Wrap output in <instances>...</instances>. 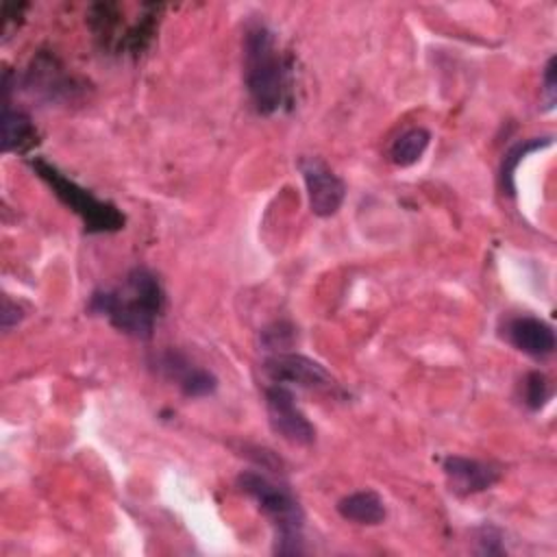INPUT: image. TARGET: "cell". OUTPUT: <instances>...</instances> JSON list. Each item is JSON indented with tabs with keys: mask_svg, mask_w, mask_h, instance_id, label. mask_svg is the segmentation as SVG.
I'll use <instances>...</instances> for the list:
<instances>
[{
	"mask_svg": "<svg viewBox=\"0 0 557 557\" xmlns=\"http://www.w3.org/2000/svg\"><path fill=\"white\" fill-rule=\"evenodd\" d=\"M165 294L159 278L148 268H133L117 289H98L87 302V311L109 320L113 329L135 339H150Z\"/></svg>",
	"mask_w": 557,
	"mask_h": 557,
	"instance_id": "1",
	"label": "cell"
},
{
	"mask_svg": "<svg viewBox=\"0 0 557 557\" xmlns=\"http://www.w3.org/2000/svg\"><path fill=\"white\" fill-rule=\"evenodd\" d=\"M244 81L257 113L272 115L281 109L287 91V65L274 33L263 22H252L244 30Z\"/></svg>",
	"mask_w": 557,
	"mask_h": 557,
	"instance_id": "2",
	"label": "cell"
},
{
	"mask_svg": "<svg viewBox=\"0 0 557 557\" xmlns=\"http://www.w3.org/2000/svg\"><path fill=\"white\" fill-rule=\"evenodd\" d=\"M237 487L250 496L259 511L274 527V553L276 555H300L302 546V527L305 513L296 496L283 483L265 476L257 470H244L237 476Z\"/></svg>",
	"mask_w": 557,
	"mask_h": 557,
	"instance_id": "3",
	"label": "cell"
},
{
	"mask_svg": "<svg viewBox=\"0 0 557 557\" xmlns=\"http://www.w3.org/2000/svg\"><path fill=\"white\" fill-rule=\"evenodd\" d=\"M30 168L52 189V194L83 220L87 233H115L124 228V215L115 205L100 200L46 159H33Z\"/></svg>",
	"mask_w": 557,
	"mask_h": 557,
	"instance_id": "4",
	"label": "cell"
},
{
	"mask_svg": "<svg viewBox=\"0 0 557 557\" xmlns=\"http://www.w3.org/2000/svg\"><path fill=\"white\" fill-rule=\"evenodd\" d=\"M265 409L270 426L285 442L296 446H309L315 440V429L307 416L298 409L294 394L285 385L272 383L265 389Z\"/></svg>",
	"mask_w": 557,
	"mask_h": 557,
	"instance_id": "5",
	"label": "cell"
},
{
	"mask_svg": "<svg viewBox=\"0 0 557 557\" xmlns=\"http://www.w3.org/2000/svg\"><path fill=\"white\" fill-rule=\"evenodd\" d=\"M298 168L307 187L311 213L318 218H331L337 213L346 196L344 181L318 157H302Z\"/></svg>",
	"mask_w": 557,
	"mask_h": 557,
	"instance_id": "6",
	"label": "cell"
},
{
	"mask_svg": "<svg viewBox=\"0 0 557 557\" xmlns=\"http://www.w3.org/2000/svg\"><path fill=\"white\" fill-rule=\"evenodd\" d=\"M261 370L276 385L292 383L309 389H331L335 385L322 363L298 352H274L263 361Z\"/></svg>",
	"mask_w": 557,
	"mask_h": 557,
	"instance_id": "7",
	"label": "cell"
},
{
	"mask_svg": "<svg viewBox=\"0 0 557 557\" xmlns=\"http://www.w3.org/2000/svg\"><path fill=\"white\" fill-rule=\"evenodd\" d=\"M154 366L168 381L176 383L181 392L189 398H205L218 389V379L209 370L189 361L178 350L159 352L154 359Z\"/></svg>",
	"mask_w": 557,
	"mask_h": 557,
	"instance_id": "8",
	"label": "cell"
},
{
	"mask_svg": "<svg viewBox=\"0 0 557 557\" xmlns=\"http://www.w3.org/2000/svg\"><path fill=\"white\" fill-rule=\"evenodd\" d=\"M444 474L448 479L450 490L457 496H470L490 490L498 479L500 470L492 463L461 457V455H450L444 459Z\"/></svg>",
	"mask_w": 557,
	"mask_h": 557,
	"instance_id": "9",
	"label": "cell"
},
{
	"mask_svg": "<svg viewBox=\"0 0 557 557\" xmlns=\"http://www.w3.org/2000/svg\"><path fill=\"white\" fill-rule=\"evenodd\" d=\"M505 339L520 352L544 359L555 350V331L535 315H516L505 322Z\"/></svg>",
	"mask_w": 557,
	"mask_h": 557,
	"instance_id": "10",
	"label": "cell"
},
{
	"mask_svg": "<svg viewBox=\"0 0 557 557\" xmlns=\"http://www.w3.org/2000/svg\"><path fill=\"white\" fill-rule=\"evenodd\" d=\"M37 144V131L26 113L13 109L9 100L2 107V150L4 152H26Z\"/></svg>",
	"mask_w": 557,
	"mask_h": 557,
	"instance_id": "11",
	"label": "cell"
},
{
	"mask_svg": "<svg viewBox=\"0 0 557 557\" xmlns=\"http://www.w3.org/2000/svg\"><path fill=\"white\" fill-rule=\"evenodd\" d=\"M337 513L355 524H379L385 518V503L372 490H361L344 496L337 503Z\"/></svg>",
	"mask_w": 557,
	"mask_h": 557,
	"instance_id": "12",
	"label": "cell"
},
{
	"mask_svg": "<svg viewBox=\"0 0 557 557\" xmlns=\"http://www.w3.org/2000/svg\"><path fill=\"white\" fill-rule=\"evenodd\" d=\"M553 144V137H531V139H522L518 144H513L505 157H503V165H500V187L507 196L516 194V170L520 165V161H524L531 152L544 150Z\"/></svg>",
	"mask_w": 557,
	"mask_h": 557,
	"instance_id": "13",
	"label": "cell"
},
{
	"mask_svg": "<svg viewBox=\"0 0 557 557\" xmlns=\"http://www.w3.org/2000/svg\"><path fill=\"white\" fill-rule=\"evenodd\" d=\"M431 141V133L422 126H416V128H409L405 133H400L392 148H389V157L396 165L400 168H407V165H413L416 161H420V157L424 154L426 146Z\"/></svg>",
	"mask_w": 557,
	"mask_h": 557,
	"instance_id": "14",
	"label": "cell"
},
{
	"mask_svg": "<svg viewBox=\"0 0 557 557\" xmlns=\"http://www.w3.org/2000/svg\"><path fill=\"white\" fill-rule=\"evenodd\" d=\"M553 389L550 383L546 379V374L542 372H529L522 381V403L531 409V411H540L548 398H550Z\"/></svg>",
	"mask_w": 557,
	"mask_h": 557,
	"instance_id": "15",
	"label": "cell"
},
{
	"mask_svg": "<svg viewBox=\"0 0 557 557\" xmlns=\"http://www.w3.org/2000/svg\"><path fill=\"white\" fill-rule=\"evenodd\" d=\"M294 337H296L294 326H289L287 322H274L272 326L261 331V344L268 350H276V352L287 350L294 344Z\"/></svg>",
	"mask_w": 557,
	"mask_h": 557,
	"instance_id": "16",
	"label": "cell"
},
{
	"mask_svg": "<svg viewBox=\"0 0 557 557\" xmlns=\"http://www.w3.org/2000/svg\"><path fill=\"white\" fill-rule=\"evenodd\" d=\"M476 542H479L476 553H481V555H503L505 553L503 535L494 527H483L476 535Z\"/></svg>",
	"mask_w": 557,
	"mask_h": 557,
	"instance_id": "17",
	"label": "cell"
},
{
	"mask_svg": "<svg viewBox=\"0 0 557 557\" xmlns=\"http://www.w3.org/2000/svg\"><path fill=\"white\" fill-rule=\"evenodd\" d=\"M555 65L557 59L550 57L544 65L542 72V98H544V109L550 111L555 107V98H557V81H555Z\"/></svg>",
	"mask_w": 557,
	"mask_h": 557,
	"instance_id": "18",
	"label": "cell"
},
{
	"mask_svg": "<svg viewBox=\"0 0 557 557\" xmlns=\"http://www.w3.org/2000/svg\"><path fill=\"white\" fill-rule=\"evenodd\" d=\"M20 320H22V309L17 307V302H11L9 298H4V302H2V329L9 331Z\"/></svg>",
	"mask_w": 557,
	"mask_h": 557,
	"instance_id": "19",
	"label": "cell"
}]
</instances>
